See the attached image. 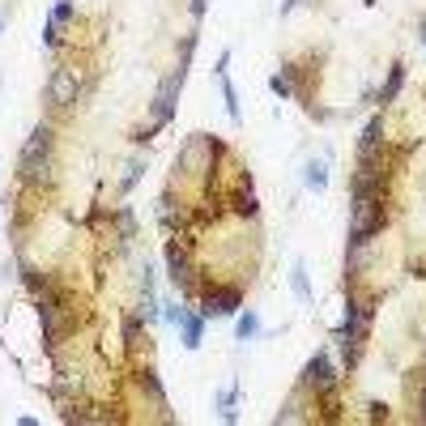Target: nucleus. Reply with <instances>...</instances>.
Instances as JSON below:
<instances>
[{
	"mask_svg": "<svg viewBox=\"0 0 426 426\" xmlns=\"http://www.w3.org/2000/svg\"><path fill=\"white\" fill-rule=\"evenodd\" d=\"M51 171H55V128L34 124L17 154V179L30 188H43V183H51Z\"/></svg>",
	"mask_w": 426,
	"mask_h": 426,
	"instance_id": "1",
	"label": "nucleus"
},
{
	"mask_svg": "<svg viewBox=\"0 0 426 426\" xmlns=\"http://www.w3.org/2000/svg\"><path fill=\"white\" fill-rule=\"evenodd\" d=\"M371 320H376V299L350 294V299H346V320H341V329H337L341 363H346V367H358L363 346H367V337H371Z\"/></svg>",
	"mask_w": 426,
	"mask_h": 426,
	"instance_id": "2",
	"label": "nucleus"
},
{
	"mask_svg": "<svg viewBox=\"0 0 426 426\" xmlns=\"http://www.w3.org/2000/svg\"><path fill=\"white\" fill-rule=\"evenodd\" d=\"M388 226V205H384V192L380 196H363L350 205V239H346V256H358L380 230Z\"/></svg>",
	"mask_w": 426,
	"mask_h": 426,
	"instance_id": "3",
	"label": "nucleus"
},
{
	"mask_svg": "<svg viewBox=\"0 0 426 426\" xmlns=\"http://www.w3.org/2000/svg\"><path fill=\"white\" fill-rule=\"evenodd\" d=\"M218 154H222V141H218V137H205V132L188 137V141L179 145V154H175V171H179V179H209Z\"/></svg>",
	"mask_w": 426,
	"mask_h": 426,
	"instance_id": "4",
	"label": "nucleus"
},
{
	"mask_svg": "<svg viewBox=\"0 0 426 426\" xmlns=\"http://www.w3.org/2000/svg\"><path fill=\"white\" fill-rule=\"evenodd\" d=\"M183 81H188V64L179 60V64L171 68V77L158 85L154 102H149V124H154V128H166V124H171V115H175V102H179V90H183Z\"/></svg>",
	"mask_w": 426,
	"mask_h": 426,
	"instance_id": "5",
	"label": "nucleus"
},
{
	"mask_svg": "<svg viewBox=\"0 0 426 426\" xmlns=\"http://www.w3.org/2000/svg\"><path fill=\"white\" fill-rule=\"evenodd\" d=\"M337 384H341V376H337V367H333L329 350H316V358H307V367H303L299 388H303V393H311V397H333V393H337Z\"/></svg>",
	"mask_w": 426,
	"mask_h": 426,
	"instance_id": "6",
	"label": "nucleus"
},
{
	"mask_svg": "<svg viewBox=\"0 0 426 426\" xmlns=\"http://www.w3.org/2000/svg\"><path fill=\"white\" fill-rule=\"evenodd\" d=\"M77 98H81V68L55 64L51 77H47V102L55 111H68V107H77Z\"/></svg>",
	"mask_w": 426,
	"mask_h": 426,
	"instance_id": "7",
	"label": "nucleus"
},
{
	"mask_svg": "<svg viewBox=\"0 0 426 426\" xmlns=\"http://www.w3.org/2000/svg\"><path fill=\"white\" fill-rule=\"evenodd\" d=\"M166 277H171V286L183 294V299H192L196 294V265H192V252H188V243H166Z\"/></svg>",
	"mask_w": 426,
	"mask_h": 426,
	"instance_id": "8",
	"label": "nucleus"
},
{
	"mask_svg": "<svg viewBox=\"0 0 426 426\" xmlns=\"http://www.w3.org/2000/svg\"><path fill=\"white\" fill-rule=\"evenodd\" d=\"M162 320L166 324H175L179 329V341H183V350H201V341H205V316L201 311H192V307H179V303H162Z\"/></svg>",
	"mask_w": 426,
	"mask_h": 426,
	"instance_id": "9",
	"label": "nucleus"
},
{
	"mask_svg": "<svg viewBox=\"0 0 426 426\" xmlns=\"http://www.w3.org/2000/svg\"><path fill=\"white\" fill-rule=\"evenodd\" d=\"M243 311V290L239 286H205L201 290V316L218 320V316H239Z\"/></svg>",
	"mask_w": 426,
	"mask_h": 426,
	"instance_id": "10",
	"label": "nucleus"
},
{
	"mask_svg": "<svg viewBox=\"0 0 426 426\" xmlns=\"http://www.w3.org/2000/svg\"><path fill=\"white\" fill-rule=\"evenodd\" d=\"M380 149H384V115H371L367 128H363V141H358V158L380 154Z\"/></svg>",
	"mask_w": 426,
	"mask_h": 426,
	"instance_id": "11",
	"label": "nucleus"
},
{
	"mask_svg": "<svg viewBox=\"0 0 426 426\" xmlns=\"http://www.w3.org/2000/svg\"><path fill=\"white\" fill-rule=\"evenodd\" d=\"M230 205H235V213H239V218H256V213H260V201H256V192H252V179H247V175L239 179V188H235Z\"/></svg>",
	"mask_w": 426,
	"mask_h": 426,
	"instance_id": "12",
	"label": "nucleus"
},
{
	"mask_svg": "<svg viewBox=\"0 0 426 426\" xmlns=\"http://www.w3.org/2000/svg\"><path fill=\"white\" fill-rule=\"evenodd\" d=\"M239 393H243V388H239V380H235V384H226L222 393H213V410L222 414V422H239V410H235V405H239Z\"/></svg>",
	"mask_w": 426,
	"mask_h": 426,
	"instance_id": "13",
	"label": "nucleus"
},
{
	"mask_svg": "<svg viewBox=\"0 0 426 426\" xmlns=\"http://www.w3.org/2000/svg\"><path fill=\"white\" fill-rule=\"evenodd\" d=\"M294 77H299V64H282V73H273V77H269V90H273V98L290 102V98H294Z\"/></svg>",
	"mask_w": 426,
	"mask_h": 426,
	"instance_id": "14",
	"label": "nucleus"
},
{
	"mask_svg": "<svg viewBox=\"0 0 426 426\" xmlns=\"http://www.w3.org/2000/svg\"><path fill=\"white\" fill-rule=\"evenodd\" d=\"M137 388L149 393V401H154L158 410H166V388H162V380H158L154 367H141V371H137Z\"/></svg>",
	"mask_w": 426,
	"mask_h": 426,
	"instance_id": "15",
	"label": "nucleus"
},
{
	"mask_svg": "<svg viewBox=\"0 0 426 426\" xmlns=\"http://www.w3.org/2000/svg\"><path fill=\"white\" fill-rule=\"evenodd\" d=\"M401 85H405V64H393V68H388V81H384V85H380V94H376V102H380V107L397 102Z\"/></svg>",
	"mask_w": 426,
	"mask_h": 426,
	"instance_id": "16",
	"label": "nucleus"
},
{
	"mask_svg": "<svg viewBox=\"0 0 426 426\" xmlns=\"http://www.w3.org/2000/svg\"><path fill=\"white\" fill-rule=\"evenodd\" d=\"M303 183H307L311 192H324V188H329V162H324V158H307V162H303Z\"/></svg>",
	"mask_w": 426,
	"mask_h": 426,
	"instance_id": "17",
	"label": "nucleus"
},
{
	"mask_svg": "<svg viewBox=\"0 0 426 426\" xmlns=\"http://www.w3.org/2000/svg\"><path fill=\"white\" fill-rule=\"evenodd\" d=\"M235 337H239V341H256V337H260V316H256V307H243V311L235 316Z\"/></svg>",
	"mask_w": 426,
	"mask_h": 426,
	"instance_id": "18",
	"label": "nucleus"
},
{
	"mask_svg": "<svg viewBox=\"0 0 426 426\" xmlns=\"http://www.w3.org/2000/svg\"><path fill=\"white\" fill-rule=\"evenodd\" d=\"M218 81H222V102H226V115L239 124V119H243V111H239V90H235V81H230V68H226V73H218Z\"/></svg>",
	"mask_w": 426,
	"mask_h": 426,
	"instance_id": "19",
	"label": "nucleus"
},
{
	"mask_svg": "<svg viewBox=\"0 0 426 426\" xmlns=\"http://www.w3.org/2000/svg\"><path fill=\"white\" fill-rule=\"evenodd\" d=\"M290 290H294L299 303H311V282H307V265H303V260L290 265Z\"/></svg>",
	"mask_w": 426,
	"mask_h": 426,
	"instance_id": "20",
	"label": "nucleus"
},
{
	"mask_svg": "<svg viewBox=\"0 0 426 426\" xmlns=\"http://www.w3.org/2000/svg\"><path fill=\"white\" fill-rule=\"evenodd\" d=\"M141 175H145V158L137 154V158L124 166V175H119V196H124V192H132V188L141 183Z\"/></svg>",
	"mask_w": 426,
	"mask_h": 426,
	"instance_id": "21",
	"label": "nucleus"
},
{
	"mask_svg": "<svg viewBox=\"0 0 426 426\" xmlns=\"http://www.w3.org/2000/svg\"><path fill=\"white\" fill-rule=\"evenodd\" d=\"M141 333H145V320H141V311H132V316L124 320V346L137 350V346H141Z\"/></svg>",
	"mask_w": 426,
	"mask_h": 426,
	"instance_id": "22",
	"label": "nucleus"
},
{
	"mask_svg": "<svg viewBox=\"0 0 426 426\" xmlns=\"http://www.w3.org/2000/svg\"><path fill=\"white\" fill-rule=\"evenodd\" d=\"M115 226H119V243H128V239H137V218H132V209H115Z\"/></svg>",
	"mask_w": 426,
	"mask_h": 426,
	"instance_id": "23",
	"label": "nucleus"
},
{
	"mask_svg": "<svg viewBox=\"0 0 426 426\" xmlns=\"http://www.w3.org/2000/svg\"><path fill=\"white\" fill-rule=\"evenodd\" d=\"M51 21H55V26L77 21V0H55V4H51Z\"/></svg>",
	"mask_w": 426,
	"mask_h": 426,
	"instance_id": "24",
	"label": "nucleus"
},
{
	"mask_svg": "<svg viewBox=\"0 0 426 426\" xmlns=\"http://www.w3.org/2000/svg\"><path fill=\"white\" fill-rule=\"evenodd\" d=\"M299 418H303V401H299V393H294V397L286 401V410H277L273 422H299Z\"/></svg>",
	"mask_w": 426,
	"mask_h": 426,
	"instance_id": "25",
	"label": "nucleus"
},
{
	"mask_svg": "<svg viewBox=\"0 0 426 426\" xmlns=\"http://www.w3.org/2000/svg\"><path fill=\"white\" fill-rule=\"evenodd\" d=\"M43 47H51V51H55V47H60V26H55V21H51V17H47V21H43Z\"/></svg>",
	"mask_w": 426,
	"mask_h": 426,
	"instance_id": "26",
	"label": "nucleus"
},
{
	"mask_svg": "<svg viewBox=\"0 0 426 426\" xmlns=\"http://www.w3.org/2000/svg\"><path fill=\"white\" fill-rule=\"evenodd\" d=\"M188 9H192V17H205V9H209V0H188Z\"/></svg>",
	"mask_w": 426,
	"mask_h": 426,
	"instance_id": "27",
	"label": "nucleus"
},
{
	"mask_svg": "<svg viewBox=\"0 0 426 426\" xmlns=\"http://www.w3.org/2000/svg\"><path fill=\"white\" fill-rule=\"evenodd\" d=\"M294 4H299V0H282V13H290V9H294Z\"/></svg>",
	"mask_w": 426,
	"mask_h": 426,
	"instance_id": "28",
	"label": "nucleus"
},
{
	"mask_svg": "<svg viewBox=\"0 0 426 426\" xmlns=\"http://www.w3.org/2000/svg\"><path fill=\"white\" fill-rule=\"evenodd\" d=\"M418 34H422V43H426V21H422V26H418Z\"/></svg>",
	"mask_w": 426,
	"mask_h": 426,
	"instance_id": "29",
	"label": "nucleus"
},
{
	"mask_svg": "<svg viewBox=\"0 0 426 426\" xmlns=\"http://www.w3.org/2000/svg\"><path fill=\"white\" fill-rule=\"evenodd\" d=\"M422 422H426V397H422Z\"/></svg>",
	"mask_w": 426,
	"mask_h": 426,
	"instance_id": "30",
	"label": "nucleus"
},
{
	"mask_svg": "<svg viewBox=\"0 0 426 426\" xmlns=\"http://www.w3.org/2000/svg\"><path fill=\"white\" fill-rule=\"evenodd\" d=\"M0 30H4V17H0Z\"/></svg>",
	"mask_w": 426,
	"mask_h": 426,
	"instance_id": "31",
	"label": "nucleus"
},
{
	"mask_svg": "<svg viewBox=\"0 0 426 426\" xmlns=\"http://www.w3.org/2000/svg\"><path fill=\"white\" fill-rule=\"evenodd\" d=\"M0 205H4V201H0Z\"/></svg>",
	"mask_w": 426,
	"mask_h": 426,
	"instance_id": "32",
	"label": "nucleus"
}]
</instances>
